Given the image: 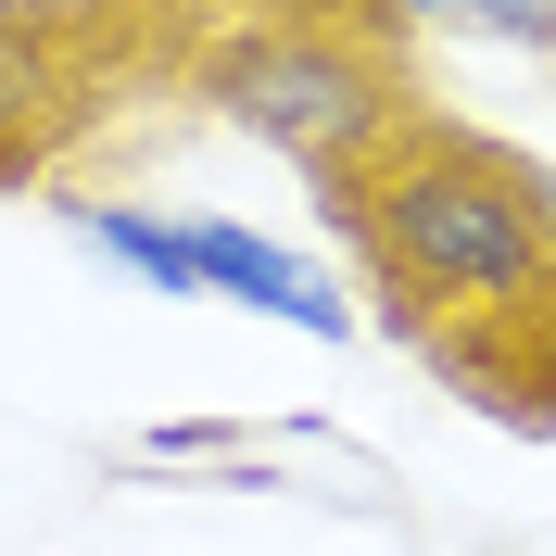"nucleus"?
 <instances>
[{
	"mask_svg": "<svg viewBox=\"0 0 556 556\" xmlns=\"http://www.w3.org/2000/svg\"><path fill=\"white\" fill-rule=\"evenodd\" d=\"M367 266L392 278V316L430 304V316H556V215H544V177L506 165L493 139L468 127H392L367 165L329 190Z\"/></svg>",
	"mask_w": 556,
	"mask_h": 556,
	"instance_id": "f257e3e1",
	"label": "nucleus"
},
{
	"mask_svg": "<svg viewBox=\"0 0 556 556\" xmlns=\"http://www.w3.org/2000/svg\"><path fill=\"white\" fill-rule=\"evenodd\" d=\"M203 102L228 114V127H253L266 152H291L316 190H342V177L367 165L392 127H405L392 64H380L354 26H316V13L215 38V51H203Z\"/></svg>",
	"mask_w": 556,
	"mask_h": 556,
	"instance_id": "f03ea898",
	"label": "nucleus"
},
{
	"mask_svg": "<svg viewBox=\"0 0 556 556\" xmlns=\"http://www.w3.org/2000/svg\"><path fill=\"white\" fill-rule=\"evenodd\" d=\"M177 228H190V278H203V304L278 316V329H304V342H354V304H342V291H329L291 241L228 228V215H177Z\"/></svg>",
	"mask_w": 556,
	"mask_h": 556,
	"instance_id": "7ed1b4c3",
	"label": "nucleus"
},
{
	"mask_svg": "<svg viewBox=\"0 0 556 556\" xmlns=\"http://www.w3.org/2000/svg\"><path fill=\"white\" fill-rule=\"evenodd\" d=\"M51 215H64L76 253L127 266L139 291H203V278H190V228H177V215H139V203H51Z\"/></svg>",
	"mask_w": 556,
	"mask_h": 556,
	"instance_id": "20e7f679",
	"label": "nucleus"
},
{
	"mask_svg": "<svg viewBox=\"0 0 556 556\" xmlns=\"http://www.w3.org/2000/svg\"><path fill=\"white\" fill-rule=\"evenodd\" d=\"M51 114H64V26L51 13H0V165H26Z\"/></svg>",
	"mask_w": 556,
	"mask_h": 556,
	"instance_id": "39448f33",
	"label": "nucleus"
},
{
	"mask_svg": "<svg viewBox=\"0 0 556 556\" xmlns=\"http://www.w3.org/2000/svg\"><path fill=\"white\" fill-rule=\"evenodd\" d=\"M443 13H468V26H493V38H531V51H556V0H443Z\"/></svg>",
	"mask_w": 556,
	"mask_h": 556,
	"instance_id": "423d86ee",
	"label": "nucleus"
},
{
	"mask_svg": "<svg viewBox=\"0 0 556 556\" xmlns=\"http://www.w3.org/2000/svg\"><path fill=\"white\" fill-rule=\"evenodd\" d=\"M215 443H228V417H165L139 455H215Z\"/></svg>",
	"mask_w": 556,
	"mask_h": 556,
	"instance_id": "0eeeda50",
	"label": "nucleus"
},
{
	"mask_svg": "<svg viewBox=\"0 0 556 556\" xmlns=\"http://www.w3.org/2000/svg\"><path fill=\"white\" fill-rule=\"evenodd\" d=\"M228 13H253V26H291V13H316V26H354V0H228Z\"/></svg>",
	"mask_w": 556,
	"mask_h": 556,
	"instance_id": "6e6552de",
	"label": "nucleus"
},
{
	"mask_svg": "<svg viewBox=\"0 0 556 556\" xmlns=\"http://www.w3.org/2000/svg\"><path fill=\"white\" fill-rule=\"evenodd\" d=\"M354 13H392V26H417V13H443V0H354Z\"/></svg>",
	"mask_w": 556,
	"mask_h": 556,
	"instance_id": "1a4fd4ad",
	"label": "nucleus"
}]
</instances>
